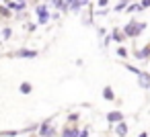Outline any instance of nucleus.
Wrapping results in <instances>:
<instances>
[{"label":"nucleus","mask_w":150,"mask_h":137,"mask_svg":"<svg viewBox=\"0 0 150 137\" xmlns=\"http://www.w3.org/2000/svg\"><path fill=\"white\" fill-rule=\"evenodd\" d=\"M103 96H105L107 100H113V90H111V88H105V90H103Z\"/></svg>","instance_id":"nucleus-9"},{"label":"nucleus","mask_w":150,"mask_h":137,"mask_svg":"<svg viewBox=\"0 0 150 137\" xmlns=\"http://www.w3.org/2000/svg\"><path fill=\"white\" fill-rule=\"evenodd\" d=\"M113 37H115L117 41H123V39H125V37H123V35H119V33H113Z\"/></svg>","instance_id":"nucleus-17"},{"label":"nucleus","mask_w":150,"mask_h":137,"mask_svg":"<svg viewBox=\"0 0 150 137\" xmlns=\"http://www.w3.org/2000/svg\"><path fill=\"white\" fill-rule=\"evenodd\" d=\"M52 133H54V129H52L50 121H45V123L41 125V135H43V137H52Z\"/></svg>","instance_id":"nucleus-2"},{"label":"nucleus","mask_w":150,"mask_h":137,"mask_svg":"<svg viewBox=\"0 0 150 137\" xmlns=\"http://www.w3.org/2000/svg\"><path fill=\"white\" fill-rule=\"evenodd\" d=\"M140 137H148V135H146V133H140Z\"/></svg>","instance_id":"nucleus-19"},{"label":"nucleus","mask_w":150,"mask_h":137,"mask_svg":"<svg viewBox=\"0 0 150 137\" xmlns=\"http://www.w3.org/2000/svg\"><path fill=\"white\" fill-rule=\"evenodd\" d=\"M78 137H88V131H86V129H82V131H78Z\"/></svg>","instance_id":"nucleus-15"},{"label":"nucleus","mask_w":150,"mask_h":137,"mask_svg":"<svg viewBox=\"0 0 150 137\" xmlns=\"http://www.w3.org/2000/svg\"><path fill=\"white\" fill-rule=\"evenodd\" d=\"M121 119H123V117H121V113H117V110L107 115V121H109V123H121Z\"/></svg>","instance_id":"nucleus-4"},{"label":"nucleus","mask_w":150,"mask_h":137,"mask_svg":"<svg viewBox=\"0 0 150 137\" xmlns=\"http://www.w3.org/2000/svg\"><path fill=\"white\" fill-rule=\"evenodd\" d=\"M142 29H144V25H127V27H125V35H127V37H136Z\"/></svg>","instance_id":"nucleus-1"},{"label":"nucleus","mask_w":150,"mask_h":137,"mask_svg":"<svg viewBox=\"0 0 150 137\" xmlns=\"http://www.w3.org/2000/svg\"><path fill=\"white\" fill-rule=\"evenodd\" d=\"M62 137H78V131L68 127V129H64V135H62Z\"/></svg>","instance_id":"nucleus-7"},{"label":"nucleus","mask_w":150,"mask_h":137,"mask_svg":"<svg viewBox=\"0 0 150 137\" xmlns=\"http://www.w3.org/2000/svg\"><path fill=\"white\" fill-rule=\"evenodd\" d=\"M107 4V0H99V6H105Z\"/></svg>","instance_id":"nucleus-18"},{"label":"nucleus","mask_w":150,"mask_h":137,"mask_svg":"<svg viewBox=\"0 0 150 137\" xmlns=\"http://www.w3.org/2000/svg\"><path fill=\"white\" fill-rule=\"evenodd\" d=\"M21 92H23V94H29V92H31V84H29V82H23V84H21Z\"/></svg>","instance_id":"nucleus-8"},{"label":"nucleus","mask_w":150,"mask_h":137,"mask_svg":"<svg viewBox=\"0 0 150 137\" xmlns=\"http://www.w3.org/2000/svg\"><path fill=\"white\" fill-rule=\"evenodd\" d=\"M23 6H25L23 2H8V8H17V10H21Z\"/></svg>","instance_id":"nucleus-10"},{"label":"nucleus","mask_w":150,"mask_h":137,"mask_svg":"<svg viewBox=\"0 0 150 137\" xmlns=\"http://www.w3.org/2000/svg\"><path fill=\"white\" fill-rule=\"evenodd\" d=\"M138 82H140L142 88H148L150 86V74H140L138 76Z\"/></svg>","instance_id":"nucleus-3"},{"label":"nucleus","mask_w":150,"mask_h":137,"mask_svg":"<svg viewBox=\"0 0 150 137\" xmlns=\"http://www.w3.org/2000/svg\"><path fill=\"white\" fill-rule=\"evenodd\" d=\"M37 15H39V17H43V15H47V8H45L43 4H41V6H37Z\"/></svg>","instance_id":"nucleus-11"},{"label":"nucleus","mask_w":150,"mask_h":137,"mask_svg":"<svg viewBox=\"0 0 150 137\" xmlns=\"http://www.w3.org/2000/svg\"><path fill=\"white\" fill-rule=\"evenodd\" d=\"M17 55H19V57H35L37 51H33V49H23V51H19Z\"/></svg>","instance_id":"nucleus-5"},{"label":"nucleus","mask_w":150,"mask_h":137,"mask_svg":"<svg viewBox=\"0 0 150 137\" xmlns=\"http://www.w3.org/2000/svg\"><path fill=\"white\" fill-rule=\"evenodd\" d=\"M82 4H86V0H74V4H72V8H80Z\"/></svg>","instance_id":"nucleus-12"},{"label":"nucleus","mask_w":150,"mask_h":137,"mask_svg":"<svg viewBox=\"0 0 150 137\" xmlns=\"http://www.w3.org/2000/svg\"><path fill=\"white\" fill-rule=\"evenodd\" d=\"M47 19H50V15H43V17H39V23H47Z\"/></svg>","instance_id":"nucleus-16"},{"label":"nucleus","mask_w":150,"mask_h":137,"mask_svg":"<svg viewBox=\"0 0 150 137\" xmlns=\"http://www.w3.org/2000/svg\"><path fill=\"white\" fill-rule=\"evenodd\" d=\"M117 55H121V57H125V55H127V51H125L123 47H119V49H117Z\"/></svg>","instance_id":"nucleus-14"},{"label":"nucleus","mask_w":150,"mask_h":137,"mask_svg":"<svg viewBox=\"0 0 150 137\" xmlns=\"http://www.w3.org/2000/svg\"><path fill=\"white\" fill-rule=\"evenodd\" d=\"M125 133H127V125H125V123H119V125H117V129H115V135L123 137Z\"/></svg>","instance_id":"nucleus-6"},{"label":"nucleus","mask_w":150,"mask_h":137,"mask_svg":"<svg viewBox=\"0 0 150 137\" xmlns=\"http://www.w3.org/2000/svg\"><path fill=\"white\" fill-rule=\"evenodd\" d=\"M146 6H150V0H142V2H140V6H138V8H146Z\"/></svg>","instance_id":"nucleus-13"}]
</instances>
